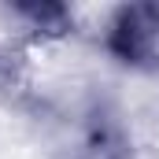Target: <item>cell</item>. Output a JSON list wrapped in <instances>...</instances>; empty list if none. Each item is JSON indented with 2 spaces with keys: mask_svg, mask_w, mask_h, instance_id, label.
Listing matches in <instances>:
<instances>
[{
  "mask_svg": "<svg viewBox=\"0 0 159 159\" xmlns=\"http://www.w3.org/2000/svg\"><path fill=\"white\" fill-rule=\"evenodd\" d=\"M126 156V137L119 122L93 111L89 122L78 129V137L63 148V159H122Z\"/></svg>",
  "mask_w": 159,
  "mask_h": 159,
  "instance_id": "2",
  "label": "cell"
},
{
  "mask_svg": "<svg viewBox=\"0 0 159 159\" xmlns=\"http://www.w3.org/2000/svg\"><path fill=\"white\" fill-rule=\"evenodd\" d=\"M107 48L133 67L159 63V4H129L115 11L107 26Z\"/></svg>",
  "mask_w": 159,
  "mask_h": 159,
  "instance_id": "1",
  "label": "cell"
}]
</instances>
